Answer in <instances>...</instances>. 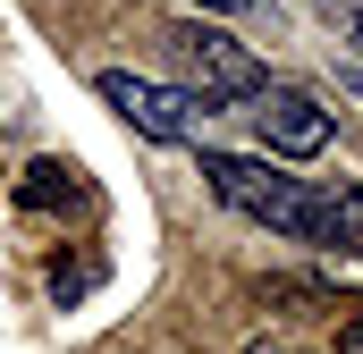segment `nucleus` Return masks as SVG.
I'll list each match as a JSON object with an SVG mask.
<instances>
[{
	"mask_svg": "<svg viewBox=\"0 0 363 354\" xmlns=\"http://www.w3.org/2000/svg\"><path fill=\"white\" fill-rule=\"evenodd\" d=\"M194 8H203V17H254L262 0H194Z\"/></svg>",
	"mask_w": 363,
	"mask_h": 354,
	"instance_id": "8",
	"label": "nucleus"
},
{
	"mask_svg": "<svg viewBox=\"0 0 363 354\" xmlns=\"http://www.w3.org/2000/svg\"><path fill=\"white\" fill-rule=\"evenodd\" d=\"M347 42H363V25H355V34H347ZM355 59H363V51H355Z\"/></svg>",
	"mask_w": 363,
	"mask_h": 354,
	"instance_id": "12",
	"label": "nucleus"
},
{
	"mask_svg": "<svg viewBox=\"0 0 363 354\" xmlns=\"http://www.w3.org/2000/svg\"><path fill=\"white\" fill-rule=\"evenodd\" d=\"M321 17H330L338 34H355V25H363V0H321Z\"/></svg>",
	"mask_w": 363,
	"mask_h": 354,
	"instance_id": "7",
	"label": "nucleus"
},
{
	"mask_svg": "<svg viewBox=\"0 0 363 354\" xmlns=\"http://www.w3.org/2000/svg\"><path fill=\"white\" fill-rule=\"evenodd\" d=\"M93 93L135 127V135H152V144H203V101L186 85H161V76H135V68H101L93 76Z\"/></svg>",
	"mask_w": 363,
	"mask_h": 354,
	"instance_id": "3",
	"label": "nucleus"
},
{
	"mask_svg": "<svg viewBox=\"0 0 363 354\" xmlns=\"http://www.w3.org/2000/svg\"><path fill=\"white\" fill-rule=\"evenodd\" d=\"M313 245H330V253H363V185H355V177L313 185Z\"/></svg>",
	"mask_w": 363,
	"mask_h": 354,
	"instance_id": "5",
	"label": "nucleus"
},
{
	"mask_svg": "<svg viewBox=\"0 0 363 354\" xmlns=\"http://www.w3.org/2000/svg\"><path fill=\"white\" fill-rule=\"evenodd\" d=\"M203 185H211L237 219L313 245V177H287V169H271V161H254V152H203Z\"/></svg>",
	"mask_w": 363,
	"mask_h": 354,
	"instance_id": "1",
	"label": "nucleus"
},
{
	"mask_svg": "<svg viewBox=\"0 0 363 354\" xmlns=\"http://www.w3.org/2000/svg\"><path fill=\"white\" fill-rule=\"evenodd\" d=\"M338 85H347V93L363 101V59H347V68H338Z\"/></svg>",
	"mask_w": 363,
	"mask_h": 354,
	"instance_id": "11",
	"label": "nucleus"
},
{
	"mask_svg": "<svg viewBox=\"0 0 363 354\" xmlns=\"http://www.w3.org/2000/svg\"><path fill=\"white\" fill-rule=\"evenodd\" d=\"M338 354H363V321H338Z\"/></svg>",
	"mask_w": 363,
	"mask_h": 354,
	"instance_id": "10",
	"label": "nucleus"
},
{
	"mask_svg": "<svg viewBox=\"0 0 363 354\" xmlns=\"http://www.w3.org/2000/svg\"><path fill=\"white\" fill-rule=\"evenodd\" d=\"M245 118H254L262 152H279V161H313V152H330V110H321L304 85H262L254 101H245Z\"/></svg>",
	"mask_w": 363,
	"mask_h": 354,
	"instance_id": "4",
	"label": "nucleus"
},
{
	"mask_svg": "<svg viewBox=\"0 0 363 354\" xmlns=\"http://www.w3.org/2000/svg\"><path fill=\"white\" fill-rule=\"evenodd\" d=\"M245 354H304L296 338H245Z\"/></svg>",
	"mask_w": 363,
	"mask_h": 354,
	"instance_id": "9",
	"label": "nucleus"
},
{
	"mask_svg": "<svg viewBox=\"0 0 363 354\" xmlns=\"http://www.w3.org/2000/svg\"><path fill=\"white\" fill-rule=\"evenodd\" d=\"M169 51H178V85L203 101V110H228V101H254V93L271 85L262 76V59L237 42V34H220V25H203V17H186L169 25Z\"/></svg>",
	"mask_w": 363,
	"mask_h": 354,
	"instance_id": "2",
	"label": "nucleus"
},
{
	"mask_svg": "<svg viewBox=\"0 0 363 354\" xmlns=\"http://www.w3.org/2000/svg\"><path fill=\"white\" fill-rule=\"evenodd\" d=\"M17 202L26 211H68V202H85V185H77L68 161H34V169L17 177Z\"/></svg>",
	"mask_w": 363,
	"mask_h": 354,
	"instance_id": "6",
	"label": "nucleus"
}]
</instances>
